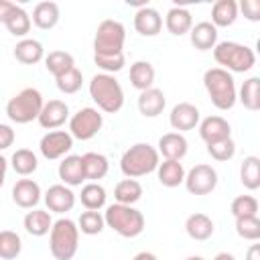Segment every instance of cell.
Listing matches in <instances>:
<instances>
[{"label": "cell", "instance_id": "obj_20", "mask_svg": "<svg viewBox=\"0 0 260 260\" xmlns=\"http://www.w3.org/2000/svg\"><path fill=\"white\" fill-rule=\"evenodd\" d=\"M59 18H61V10H59V4L53 2V0H43V2H39V4L32 8V16H30L32 24H35L37 28H43V30H49V28L57 26Z\"/></svg>", "mask_w": 260, "mask_h": 260}, {"label": "cell", "instance_id": "obj_29", "mask_svg": "<svg viewBox=\"0 0 260 260\" xmlns=\"http://www.w3.org/2000/svg\"><path fill=\"white\" fill-rule=\"evenodd\" d=\"M156 177H158V183L162 187L173 189V187H179L185 181V169H183L181 160H165V162H158Z\"/></svg>", "mask_w": 260, "mask_h": 260}, {"label": "cell", "instance_id": "obj_52", "mask_svg": "<svg viewBox=\"0 0 260 260\" xmlns=\"http://www.w3.org/2000/svg\"><path fill=\"white\" fill-rule=\"evenodd\" d=\"M185 260H205V258H201V256H189V258H185Z\"/></svg>", "mask_w": 260, "mask_h": 260}, {"label": "cell", "instance_id": "obj_21", "mask_svg": "<svg viewBox=\"0 0 260 260\" xmlns=\"http://www.w3.org/2000/svg\"><path fill=\"white\" fill-rule=\"evenodd\" d=\"M189 39L191 45L199 51H209L217 45V28L209 22V20H201L197 24L191 26L189 30Z\"/></svg>", "mask_w": 260, "mask_h": 260}, {"label": "cell", "instance_id": "obj_16", "mask_svg": "<svg viewBox=\"0 0 260 260\" xmlns=\"http://www.w3.org/2000/svg\"><path fill=\"white\" fill-rule=\"evenodd\" d=\"M12 201L22 209H35L41 201V187L32 179H18L12 187Z\"/></svg>", "mask_w": 260, "mask_h": 260}, {"label": "cell", "instance_id": "obj_23", "mask_svg": "<svg viewBox=\"0 0 260 260\" xmlns=\"http://www.w3.org/2000/svg\"><path fill=\"white\" fill-rule=\"evenodd\" d=\"M213 230H215V225H213L211 217L205 215V213H191L187 217V221H185V232L195 242L209 240L213 236Z\"/></svg>", "mask_w": 260, "mask_h": 260}, {"label": "cell", "instance_id": "obj_45", "mask_svg": "<svg viewBox=\"0 0 260 260\" xmlns=\"http://www.w3.org/2000/svg\"><path fill=\"white\" fill-rule=\"evenodd\" d=\"M238 10L244 12V16L252 22H258L260 20V2L258 0H242L238 4Z\"/></svg>", "mask_w": 260, "mask_h": 260}, {"label": "cell", "instance_id": "obj_9", "mask_svg": "<svg viewBox=\"0 0 260 260\" xmlns=\"http://www.w3.org/2000/svg\"><path fill=\"white\" fill-rule=\"evenodd\" d=\"M104 126V116L95 108H81L69 118V134L77 140H91Z\"/></svg>", "mask_w": 260, "mask_h": 260}, {"label": "cell", "instance_id": "obj_34", "mask_svg": "<svg viewBox=\"0 0 260 260\" xmlns=\"http://www.w3.org/2000/svg\"><path fill=\"white\" fill-rule=\"evenodd\" d=\"M240 181L246 189L256 191L260 187V158L258 156H246L240 167Z\"/></svg>", "mask_w": 260, "mask_h": 260}, {"label": "cell", "instance_id": "obj_13", "mask_svg": "<svg viewBox=\"0 0 260 260\" xmlns=\"http://www.w3.org/2000/svg\"><path fill=\"white\" fill-rule=\"evenodd\" d=\"M199 108L195 104H189V102H181L177 104L171 114H169V122L171 126L177 130V132H187V130H193L195 126H199Z\"/></svg>", "mask_w": 260, "mask_h": 260}, {"label": "cell", "instance_id": "obj_28", "mask_svg": "<svg viewBox=\"0 0 260 260\" xmlns=\"http://www.w3.org/2000/svg\"><path fill=\"white\" fill-rule=\"evenodd\" d=\"M154 67L150 61H134L130 65V83L132 87H136L138 91H144V89H150L152 83H154Z\"/></svg>", "mask_w": 260, "mask_h": 260}, {"label": "cell", "instance_id": "obj_41", "mask_svg": "<svg viewBox=\"0 0 260 260\" xmlns=\"http://www.w3.org/2000/svg\"><path fill=\"white\" fill-rule=\"evenodd\" d=\"M207 154L217 162L232 160L234 154H236V142L232 140V136L230 138H221L217 142H211V144H207Z\"/></svg>", "mask_w": 260, "mask_h": 260}, {"label": "cell", "instance_id": "obj_14", "mask_svg": "<svg viewBox=\"0 0 260 260\" xmlns=\"http://www.w3.org/2000/svg\"><path fill=\"white\" fill-rule=\"evenodd\" d=\"M134 28L142 37H156L162 28V16L152 6H140L134 14Z\"/></svg>", "mask_w": 260, "mask_h": 260}, {"label": "cell", "instance_id": "obj_5", "mask_svg": "<svg viewBox=\"0 0 260 260\" xmlns=\"http://www.w3.org/2000/svg\"><path fill=\"white\" fill-rule=\"evenodd\" d=\"M213 59L221 69L230 73H246L254 67L256 55L248 45L234 43V41H221L213 47Z\"/></svg>", "mask_w": 260, "mask_h": 260}, {"label": "cell", "instance_id": "obj_24", "mask_svg": "<svg viewBox=\"0 0 260 260\" xmlns=\"http://www.w3.org/2000/svg\"><path fill=\"white\" fill-rule=\"evenodd\" d=\"M165 26L175 37L187 35L193 26V16L185 6H173L165 16Z\"/></svg>", "mask_w": 260, "mask_h": 260}, {"label": "cell", "instance_id": "obj_12", "mask_svg": "<svg viewBox=\"0 0 260 260\" xmlns=\"http://www.w3.org/2000/svg\"><path fill=\"white\" fill-rule=\"evenodd\" d=\"M37 120L43 128L55 130L69 120V106L63 100H49L43 104V110H41Z\"/></svg>", "mask_w": 260, "mask_h": 260}, {"label": "cell", "instance_id": "obj_8", "mask_svg": "<svg viewBox=\"0 0 260 260\" xmlns=\"http://www.w3.org/2000/svg\"><path fill=\"white\" fill-rule=\"evenodd\" d=\"M124 41H126V28L120 20L106 18L98 24L95 37H93V55L102 57H114L122 55L124 51Z\"/></svg>", "mask_w": 260, "mask_h": 260}, {"label": "cell", "instance_id": "obj_19", "mask_svg": "<svg viewBox=\"0 0 260 260\" xmlns=\"http://www.w3.org/2000/svg\"><path fill=\"white\" fill-rule=\"evenodd\" d=\"M59 179L63 181V185L67 187H77L85 181V173H83V162L79 154H67L63 156V160L59 162Z\"/></svg>", "mask_w": 260, "mask_h": 260}, {"label": "cell", "instance_id": "obj_22", "mask_svg": "<svg viewBox=\"0 0 260 260\" xmlns=\"http://www.w3.org/2000/svg\"><path fill=\"white\" fill-rule=\"evenodd\" d=\"M165 106H167V98H165L162 89H158V87L144 89L138 95V110L146 118H156L158 114H162Z\"/></svg>", "mask_w": 260, "mask_h": 260}, {"label": "cell", "instance_id": "obj_11", "mask_svg": "<svg viewBox=\"0 0 260 260\" xmlns=\"http://www.w3.org/2000/svg\"><path fill=\"white\" fill-rule=\"evenodd\" d=\"M71 148H73V136L65 130H51L39 142V150L47 160H57L67 156Z\"/></svg>", "mask_w": 260, "mask_h": 260}, {"label": "cell", "instance_id": "obj_7", "mask_svg": "<svg viewBox=\"0 0 260 260\" xmlns=\"http://www.w3.org/2000/svg\"><path fill=\"white\" fill-rule=\"evenodd\" d=\"M43 95L37 87H24L6 104V116L14 124H28L39 118L43 110Z\"/></svg>", "mask_w": 260, "mask_h": 260}, {"label": "cell", "instance_id": "obj_10", "mask_svg": "<svg viewBox=\"0 0 260 260\" xmlns=\"http://www.w3.org/2000/svg\"><path fill=\"white\" fill-rule=\"evenodd\" d=\"M185 187L191 195H209L217 187V171L211 165H195L185 173Z\"/></svg>", "mask_w": 260, "mask_h": 260}, {"label": "cell", "instance_id": "obj_25", "mask_svg": "<svg viewBox=\"0 0 260 260\" xmlns=\"http://www.w3.org/2000/svg\"><path fill=\"white\" fill-rule=\"evenodd\" d=\"M12 55L22 65H35L41 59H45V49L37 39H22L16 43Z\"/></svg>", "mask_w": 260, "mask_h": 260}, {"label": "cell", "instance_id": "obj_36", "mask_svg": "<svg viewBox=\"0 0 260 260\" xmlns=\"http://www.w3.org/2000/svg\"><path fill=\"white\" fill-rule=\"evenodd\" d=\"M10 165L14 169V173H18L20 177H28L37 171L39 167V160H37V154L28 148H18L14 150L12 158H10Z\"/></svg>", "mask_w": 260, "mask_h": 260}, {"label": "cell", "instance_id": "obj_4", "mask_svg": "<svg viewBox=\"0 0 260 260\" xmlns=\"http://www.w3.org/2000/svg\"><path fill=\"white\" fill-rule=\"evenodd\" d=\"M89 95L106 114H116L124 106V89L114 75L98 73L89 81Z\"/></svg>", "mask_w": 260, "mask_h": 260}, {"label": "cell", "instance_id": "obj_49", "mask_svg": "<svg viewBox=\"0 0 260 260\" xmlns=\"http://www.w3.org/2000/svg\"><path fill=\"white\" fill-rule=\"evenodd\" d=\"M6 169H8V160L0 154V187L4 185V179H6Z\"/></svg>", "mask_w": 260, "mask_h": 260}, {"label": "cell", "instance_id": "obj_38", "mask_svg": "<svg viewBox=\"0 0 260 260\" xmlns=\"http://www.w3.org/2000/svg\"><path fill=\"white\" fill-rule=\"evenodd\" d=\"M22 252V240L12 230L0 232V258L2 260H14Z\"/></svg>", "mask_w": 260, "mask_h": 260}, {"label": "cell", "instance_id": "obj_39", "mask_svg": "<svg viewBox=\"0 0 260 260\" xmlns=\"http://www.w3.org/2000/svg\"><path fill=\"white\" fill-rule=\"evenodd\" d=\"M104 225H106L104 215L100 211H91V209H85L79 215V221H77L79 232L85 234V236H98L104 230Z\"/></svg>", "mask_w": 260, "mask_h": 260}, {"label": "cell", "instance_id": "obj_26", "mask_svg": "<svg viewBox=\"0 0 260 260\" xmlns=\"http://www.w3.org/2000/svg\"><path fill=\"white\" fill-rule=\"evenodd\" d=\"M81 162H83V173H85V179L89 183H98L100 179H104L110 171V162L108 158L102 154V152H85L81 156Z\"/></svg>", "mask_w": 260, "mask_h": 260}, {"label": "cell", "instance_id": "obj_40", "mask_svg": "<svg viewBox=\"0 0 260 260\" xmlns=\"http://www.w3.org/2000/svg\"><path fill=\"white\" fill-rule=\"evenodd\" d=\"M55 83H57V89H59L61 93H75V91H79L81 85H83V73H81L77 67H73V69L65 71L63 75L55 77Z\"/></svg>", "mask_w": 260, "mask_h": 260}, {"label": "cell", "instance_id": "obj_46", "mask_svg": "<svg viewBox=\"0 0 260 260\" xmlns=\"http://www.w3.org/2000/svg\"><path fill=\"white\" fill-rule=\"evenodd\" d=\"M14 138H16V134H14L12 126H8V124H0V150L10 148V146L14 144Z\"/></svg>", "mask_w": 260, "mask_h": 260}, {"label": "cell", "instance_id": "obj_50", "mask_svg": "<svg viewBox=\"0 0 260 260\" xmlns=\"http://www.w3.org/2000/svg\"><path fill=\"white\" fill-rule=\"evenodd\" d=\"M132 260H158V258H156L152 252H138Z\"/></svg>", "mask_w": 260, "mask_h": 260}, {"label": "cell", "instance_id": "obj_44", "mask_svg": "<svg viewBox=\"0 0 260 260\" xmlns=\"http://www.w3.org/2000/svg\"><path fill=\"white\" fill-rule=\"evenodd\" d=\"M124 53L122 55H114V57H102V55H93V63L104 71V73H108V75H112V73H116V71H120L122 67H124Z\"/></svg>", "mask_w": 260, "mask_h": 260}, {"label": "cell", "instance_id": "obj_27", "mask_svg": "<svg viewBox=\"0 0 260 260\" xmlns=\"http://www.w3.org/2000/svg\"><path fill=\"white\" fill-rule=\"evenodd\" d=\"M22 223H24V230H26L30 236L43 238V236H47V234L51 232L53 219H51L49 211H45V209H30V211L24 215Z\"/></svg>", "mask_w": 260, "mask_h": 260}, {"label": "cell", "instance_id": "obj_17", "mask_svg": "<svg viewBox=\"0 0 260 260\" xmlns=\"http://www.w3.org/2000/svg\"><path fill=\"white\" fill-rule=\"evenodd\" d=\"M199 136L205 144H211V142H217L221 138H230L232 126L221 116H207L199 122Z\"/></svg>", "mask_w": 260, "mask_h": 260}, {"label": "cell", "instance_id": "obj_3", "mask_svg": "<svg viewBox=\"0 0 260 260\" xmlns=\"http://www.w3.org/2000/svg\"><path fill=\"white\" fill-rule=\"evenodd\" d=\"M79 248V228L69 217L53 221L49 232V250L55 260H71Z\"/></svg>", "mask_w": 260, "mask_h": 260}, {"label": "cell", "instance_id": "obj_15", "mask_svg": "<svg viewBox=\"0 0 260 260\" xmlns=\"http://www.w3.org/2000/svg\"><path fill=\"white\" fill-rule=\"evenodd\" d=\"M45 203H47L49 211L65 213V211H71L73 209V205H75V193L71 191V187H67L63 183H57V185H51L47 189Z\"/></svg>", "mask_w": 260, "mask_h": 260}, {"label": "cell", "instance_id": "obj_1", "mask_svg": "<svg viewBox=\"0 0 260 260\" xmlns=\"http://www.w3.org/2000/svg\"><path fill=\"white\" fill-rule=\"evenodd\" d=\"M203 85L205 91L211 100V104L217 110H232L238 102V91H236V81L230 71L221 67H211L203 73Z\"/></svg>", "mask_w": 260, "mask_h": 260}, {"label": "cell", "instance_id": "obj_33", "mask_svg": "<svg viewBox=\"0 0 260 260\" xmlns=\"http://www.w3.org/2000/svg\"><path fill=\"white\" fill-rule=\"evenodd\" d=\"M45 67L47 71L53 75V77H59L63 75L65 71L73 69L75 67V59L71 53L67 51H51L47 57H45Z\"/></svg>", "mask_w": 260, "mask_h": 260}, {"label": "cell", "instance_id": "obj_32", "mask_svg": "<svg viewBox=\"0 0 260 260\" xmlns=\"http://www.w3.org/2000/svg\"><path fill=\"white\" fill-rule=\"evenodd\" d=\"M238 100L242 102V106L250 112L260 110V77H248L242 87H240V95Z\"/></svg>", "mask_w": 260, "mask_h": 260}, {"label": "cell", "instance_id": "obj_18", "mask_svg": "<svg viewBox=\"0 0 260 260\" xmlns=\"http://www.w3.org/2000/svg\"><path fill=\"white\" fill-rule=\"evenodd\" d=\"M187 138L181 132H167L158 138V154L165 156V160H181L187 154Z\"/></svg>", "mask_w": 260, "mask_h": 260}, {"label": "cell", "instance_id": "obj_2", "mask_svg": "<svg viewBox=\"0 0 260 260\" xmlns=\"http://www.w3.org/2000/svg\"><path fill=\"white\" fill-rule=\"evenodd\" d=\"M158 150L150 146L148 142H136L132 144L120 158V171L126 175V179H138L144 175H150L158 167Z\"/></svg>", "mask_w": 260, "mask_h": 260}, {"label": "cell", "instance_id": "obj_37", "mask_svg": "<svg viewBox=\"0 0 260 260\" xmlns=\"http://www.w3.org/2000/svg\"><path fill=\"white\" fill-rule=\"evenodd\" d=\"M4 24H6V28H8L10 35H14V37H24V35L30 30L32 20H30V14H28L22 6H14Z\"/></svg>", "mask_w": 260, "mask_h": 260}, {"label": "cell", "instance_id": "obj_42", "mask_svg": "<svg viewBox=\"0 0 260 260\" xmlns=\"http://www.w3.org/2000/svg\"><path fill=\"white\" fill-rule=\"evenodd\" d=\"M236 234L244 240L256 242L260 238V219H258V215L236 217Z\"/></svg>", "mask_w": 260, "mask_h": 260}, {"label": "cell", "instance_id": "obj_48", "mask_svg": "<svg viewBox=\"0 0 260 260\" xmlns=\"http://www.w3.org/2000/svg\"><path fill=\"white\" fill-rule=\"evenodd\" d=\"M246 260H260V244H252L246 252Z\"/></svg>", "mask_w": 260, "mask_h": 260}, {"label": "cell", "instance_id": "obj_43", "mask_svg": "<svg viewBox=\"0 0 260 260\" xmlns=\"http://www.w3.org/2000/svg\"><path fill=\"white\" fill-rule=\"evenodd\" d=\"M230 211L234 217H248V215H258V201L252 195H238L232 205Z\"/></svg>", "mask_w": 260, "mask_h": 260}, {"label": "cell", "instance_id": "obj_31", "mask_svg": "<svg viewBox=\"0 0 260 260\" xmlns=\"http://www.w3.org/2000/svg\"><path fill=\"white\" fill-rule=\"evenodd\" d=\"M142 197V185L136 179H122L114 187V199L122 205H134Z\"/></svg>", "mask_w": 260, "mask_h": 260}, {"label": "cell", "instance_id": "obj_51", "mask_svg": "<svg viewBox=\"0 0 260 260\" xmlns=\"http://www.w3.org/2000/svg\"><path fill=\"white\" fill-rule=\"evenodd\" d=\"M213 260H236V256L230 254V252H219V254H215Z\"/></svg>", "mask_w": 260, "mask_h": 260}, {"label": "cell", "instance_id": "obj_35", "mask_svg": "<svg viewBox=\"0 0 260 260\" xmlns=\"http://www.w3.org/2000/svg\"><path fill=\"white\" fill-rule=\"evenodd\" d=\"M106 189L100 185V183H87L81 187V205L85 209H91V211H100L104 205H106Z\"/></svg>", "mask_w": 260, "mask_h": 260}, {"label": "cell", "instance_id": "obj_6", "mask_svg": "<svg viewBox=\"0 0 260 260\" xmlns=\"http://www.w3.org/2000/svg\"><path fill=\"white\" fill-rule=\"evenodd\" d=\"M104 221L122 238H136L144 230V215L132 205H122V203L108 205L104 213Z\"/></svg>", "mask_w": 260, "mask_h": 260}, {"label": "cell", "instance_id": "obj_30", "mask_svg": "<svg viewBox=\"0 0 260 260\" xmlns=\"http://www.w3.org/2000/svg\"><path fill=\"white\" fill-rule=\"evenodd\" d=\"M238 18V2L236 0H217L211 6V24L217 26H232Z\"/></svg>", "mask_w": 260, "mask_h": 260}, {"label": "cell", "instance_id": "obj_47", "mask_svg": "<svg viewBox=\"0 0 260 260\" xmlns=\"http://www.w3.org/2000/svg\"><path fill=\"white\" fill-rule=\"evenodd\" d=\"M14 6L16 4L10 2V0H0V22H6V18H8V14L12 12Z\"/></svg>", "mask_w": 260, "mask_h": 260}]
</instances>
